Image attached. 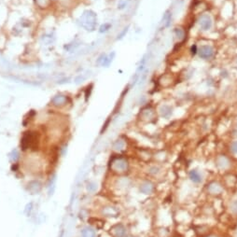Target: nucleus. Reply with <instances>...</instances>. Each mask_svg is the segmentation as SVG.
<instances>
[{
    "label": "nucleus",
    "mask_w": 237,
    "mask_h": 237,
    "mask_svg": "<svg viewBox=\"0 0 237 237\" xmlns=\"http://www.w3.org/2000/svg\"><path fill=\"white\" fill-rule=\"evenodd\" d=\"M103 216L107 218H115L119 216V209L117 207L113 206V205H106V206L103 207L102 209Z\"/></svg>",
    "instance_id": "11"
},
{
    "label": "nucleus",
    "mask_w": 237,
    "mask_h": 237,
    "mask_svg": "<svg viewBox=\"0 0 237 237\" xmlns=\"http://www.w3.org/2000/svg\"><path fill=\"white\" fill-rule=\"evenodd\" d=\"M174 34H175V37L178 39V41L184 42L186 40V30L178 26V27H176L174 29Z\"/></svg>",
    "instance_id": "14"
},
{
    "label": "nucleus",
    "mask_w": 237,
    "mask_h": 237,
    "mask_svg": "<svg viewBox=\"0 0 237 237\" xmlns=\"http://www.w3.org/2000/svg\"><path fill=\"white\" fill-rule=\"evenodd\" d=\"M111 27H112V25H111V24H108V23H105L104 24H102L100 26V28H99V32L100 33H106L107 32L109 29H111Z\"/></svg>",
    "instance_id": "22"
},
{
    "label": "nucleus",
    "mask_w": 237,
    "mask_h": 237,
    "mask_svg": "<svg viewBox=\"0 0 237 237\" xmlns=\"http://www.w3.org/2000/svg\"><path fill=\"white\" fill-rule=\"evenodd\" d=\"M230 210L232 214L237 215V200L232 201L230 204Z\"/></svg>",
    "instance_id": "25"
},
{
    "label": "nucleus",
    "mask_w": 237,
    "mask_h": 237,
    "mask_svg": "<svg viewBox=\"0 0 237 237\" xmlns=\"http://www.w3.org/2000/svg\"><path fill=\"white\" fill-rule=\"evenodd\" d=\"M106 53H102V54L98 57V59H97V61H96V64L98 65H103V63H104V61H105V59H106Z\"/></svg>",
    "instance_id": "30"
},
{
    "label": "nucleus",
    "mask_w": 237,
    "mask_h": 237,
    "mask_svg": "<svg viewBox=\"0 0 237 237\" xmlns=\"http://www.w3.org/2000/svg\"><path fill=\"white\" fill-rule=\"evenodd\" d=\"M161 173H162V168H161L158 164L149 165V168H147V174H149V176L156 177V176H159Z\"/></svg>",
    "instance_id": "16"
},
{
    "label": "nucleus",
    "mask_w": 237,
    "mask_h": 237,
    "mask_svg": "<svg viewBox=\"0 0 237 237\" xmlns=\"http://www.w3.org/2000/svg\"><path fill=\"white\" fill-rule=\"evenodd\" d=\"M127 5H128V1H126V0H122V1L119 2L118 8H119V10H123V8H125L127 7Z\"/></svg>",
    "instance_id": "31"
},
{
    "label": "nucleus",
    "mask_w": 237,
    "mask_h": 237,
    "mask_svg": "<svg viewBox=\"0 0 237 237\" xmlns=\"http://www.w3.org/2000/svg\"><path fill=\"white\" fill-rule=\"evenodd\" d=\"M189 179L193 183V184L199 185L204 180L203 174L197 169H191L189 172Z\"/></svg>",
    "instance_id": "10"
},
{
    "label": "nucleus",
    "mask_w": 237,
    "mask_h": 237,
    "mask_svg": "<svg viewBox=\"0 0 237 237\" xmlns=\"http://www.w3.org/2000/svg\"><path fill=\"white\" fill-rule=\"evenodd\" d=\"M115 55H116V53H115L114 51H112L111 53H109L108 55H106V59H105L104 63H103L102 66H105V67H108V66L110 65L111 63L113 62L114 58H115Z\"/></svg>",
    "instance_id": "20"
},
{
    "label": "nucleus",
    "mask_w": 237,
    "mask_h": 237,
    "mask_svg": "<svg viewBox=\"0 0 237 237\" xmlns=\"http://www.w3.org/2000/svg\"><path fill=\"white\" fill-rule=\"evenodd\" d=\"M138 189L142 194L150 195L155 191V184L151 180H144L139 184Z\"/></svg>",
    "instance_id": "6"
},
{
    "label": "nucleus",
    "mask_w": 237,
    "mask_h": 237,
    "mask_svg": "<svg viewBox=\"0 0 237 237\" xmlns=\"http://www.w3.org/2000/svg\"><path fill=\"white\" fill-rule=\"evenodd\" d=\"M111 231H112L114 237H128L127 228L122 223H118V224L114 225L111 229Z\"/></svg>",
    "instance_id": "9"
},
{
    "label": "nucleus",
    "mask_w": 237,
    "mask_h": 237,
    "mask_svg": "<svg viewBox=\"0 0 237 237\" xmlns=\"http://www.w3.org/2000/svg\"><path fill=\"white\" fill-rule=\"evenodd\" d=\"M92 84H90L89 86L86 88V90H85V100L88 101V99L90 98V95L92 93Z\"/></svg>",
    "instance_id": "26"
},
{
    "label": "nucleus",
    "mask_w": 237,
    "mask_h": 237,
    "mask_svg": "<svg viewBox=\"0 0 237 237\" xmlns=\"http://www.w3.org/2000/svg\"><path fill=\"white\" fill-rule=\"evenodd\" d=\"M79 24L87 31H95L97 25V16L96 13L92 10H86L83 12L81 17L79 18Z\"/></svg>",
    "instance_id": "1"
},
{
    "label": "nucleus",
    "mask_w": 237,
    "mask_h": 237,
    "mask_svg": "<svg viewBox=\"0 0 237 237\" xmlns=\"http://www.w3.org/2000/svg\"><path fill=\"white\" fill-rule=\"evenodd\" d=\"M87 189H88L89 191H91V192L95 191L97 190V184L95 182H89L88 185H87Z\"/></svg>",
    "instance_id": "27"
},
{
    "label": "nucleus",
    "mask_w": 237,
    "mask_h": 237,
    "mask_svg": "<svg viewBox=\"0 0 237 237\" xmlns=\"http://www.w3.org/2000/svg\"><path fill=\"white\" fill-rule=\"evenodd\" d=\"M125 147V142L122 139H118L114 142L113 144V149L116 151H122Z\"/></svg>",
    "instance_id": "19"
},
{
    "label": "nucleus",
    "mask_w": 237,
    "mask_h": 237,
    "mask_svg": "<svg viewBox=\"0 0 237 237\" xmlns=\"http://www.w3.org/2000/svg\"><path fill=\"white\" fill-rule=\"evenodd\" d=\"M41 40L44 42L45 45H49V44L52 43L53 38H52V35H44L41 38Z\"/></svg>",
    "instance_id": "21"
},
{
    "label": "nucleus",
    "mask_w": 237,
    "mask_h": 237,
    "mask_svg": "<svg viewBox=\"0 0 237 237\" xmlns=\"http://www.w3.org/2000/svg\"><path fill=\"white\" fill-rule=\"evenodd\" d=\"M88 78V75H84V74H81V75H79L77 78L75 79V82L79 84L80 82H83L85 79Z\"/></svg>",
    "instance_id": "28"
},
{
    "label": "nucleus",
    "mask_w": 237,
    "mask_h": 237,
    "mask_svg": "<svg viewBox=\"0 0 237 237\" xmlns=\"http://www.w3.org/2000/svg\"><path fill=\"white\" fill-rule=\"evenodd\" d=\"M230 151L234 155H237V140H234L230 145Z\"/></svg>",
    "instance_id": "23"
},
{
    "label": "nucleus",
    "mask_w": 237,
    "mask_h": 237,
    "mask_svg": "<svg viewBox=\"0 0 237 237\" xmlns=\"http://www.w3.org/2000/svg\"><path fill=\"white\" fill-rule=\"evenodd\" d=\"M111 169L113 172L123 174L129 170V162L122 156L113 158V160L111 161Z\"/></svg>",
    "instance_id": "3"
},
{
    "label": "nucleus",
    "mask_w": 237,
    "mask_h": 237,
    "mask_svg": "<svg viewBox=\"0 0 237 237\" xmlns=\"http://www.w3.org/2000/svg\"><path fill=\"white\" fill-rule=\"evenodd\" d=\"M207 192L211 195H220L223 192V187L220 183H218L217 181H212L210 182L207 185Z\"/></svg>",
    "instance_id": "8"
},
{
    "label": "nucleus",
    "mask_w": 237,
    "mask_h": 237,
    "mask_svg": "<svg viewBox=\"0 0 237 237\" xmlns=\"http://www.w3.org/2000/svg\"><path fill=\"white\" fill-rule=\"evenodd\" d=\"M68 102H70V99L67 95H62V93H58V95H54L51 100V103L52 106H54L56 107H63L68 104Z\"/></svg>",
    "instance_id": "7"
},
{
    "label": "nucleus",
    "mask_w": 237,
    "mask_h": 237,
    "mask_svg": "<svg viewBox=\"0 0 237 237\" xmlns=\"http://www.w3.org/2000/svg\"><path fill=\"white\" fill-rule=\"evenodd\" d=\"M128 31H129V26H126V27H124L122 29V31L120 32V34H118L117 35V40H120V39H122L125 35H126V34L128 33Z\"/></svg>",
    "instance_id": "24"
},
{
    "label": "nucleus",
    "mask_w": 237,
    "mask_h": 237,
    "mask_svg": "<svg viewBox=\"0 0 237 237\" xmlns=\"http://www.w3.org/2000/svg\"><path fill=\"white\" fill-rule=\"evenodd\" d=\"M80 236L81 237H97L96 231L92 226H86L80 231Z\"/></svg>",
    "instance_id": "13"
},
{
    "label": "nucleus",
    "mask_w": 237,
    "mask_h": 237,
    "mask_svg": "<svg viewBox=\"0 0 237 237\" xmlns=\"http://www.w3.org/2000/svg\"><path fill=\"white\" fill-rule=\"evenodd\" d=\"M35 3L39 8H48L51 5V0H35Z\"/></svg>",
    "instance_id": "17"
},
{
    "label": "nucleus",
    "mask_w": 237,
    "mask_h": 237,
    "mask_svg": "<svg viewBox=\"0 0 237 237\" xmlns=\"http://www.w3.org/2000/svg\"><path fill=\"white\" fill-rule=\"evenodd\" d=\"M160 115L162 116L163 119H170L171 116L173 115V107L169 105H163L161 106V108L159 110Z\"/></svg>",
    "instance_id": "12"
},
{
    "label": "nucleus",
    "mask_w": 237,
    "mask_h": 237,
    "mask_svg": "<svg viewBox=\"0 0 237 237\" xmlns=\"http://www.w3.org/2000/svg\"><path fill=\"white\" fill-rule=\"evenodd\" d=\"M198 46L196 45V44H192V45L190 46V51L191 53V55H196L198 53Z\"/></svg>",
    "instance_id": "29"
},
{
    "label": "nucleus",
    "mask_w": 237,
    "mask_h": 237,
    "mask_svg": "<svg viewBox=\"0 0 237 237\" xmlns=\"http://www.w3.org/2000/svg\"><path fill=\"white\" fill-rule=\"evenodd\" d=\"M199 57L203 60H210L215 55V49L211 45H202L198 48Z\"/></svg>",
    "instance_id": "4"
},
{
    "label": "nucleus",
    "mask_w": 237,
    "mask_h": 237,
    "mask_svg": "<svg viewBox=\"0 0 237 237\" xmlns=\"http://www.w3.org/2000/svg\"><path fill=\"white\" fill-rule=\"evenodd\" d=\"M68 80H69V79H63V80H60V81H58V83H59V84H63V83L68 82Z\"/></svg>",
    "instance_id": "32"
},
{
    "label": "nucleus",
    "mask_w": 237,
    "mask_h": 237,
    "mask_svg": "<svg viewBox=\"0 0 237 237\" xmlns=\"http://www.w3.org/2000/svg\"><path fill=\"white\" fill-rule=\"evenodd\" d=\"M207 237H217V236H215V235H209V236H207Z\"/></svg>",
    "instance_id": "33"
},
{
    "label": "nucleus",
    "mask_w": 237,
    "mask_h": 237,
    "mask_svg": "<svg viewBox=\"0 0 237 237\" xmlns=\"http://www.w3.org/2000/svg\"><path fill=\"white\" fill-rule=\"evenodd\" d=\"M198 24L201 30L209 31L213 26V20L208 14H202L198 20Z\"/></svg>",
    "instance_id": "5"
},
{
    "label": "nucleus",
    "mask_w": 237,
    "mask_h": 237,
    "mask_svg": "<svg viewBox=\"0 0 237 237\" xmlns=\"http://www.w3.org/2000/svg\"><path fill=\"white\" fill-rule=\"evenodd\" d=\"M38 133L28 131L24 133L21 139V147L23 150H27L34 149L38 146Z\"/></svg>",
    "instance_id": "2"
},
{
    "label": "nucleus",
    "mask_w": 237,
    "mask_h": 237,
    "mask_svg": "<svg viewBox=\"0 0 237 237\" xmlns=\"http://www.w3.org/2000/svg\"><path fill=\"white\" fill-rule=\"evenodd\" d=\"M230 160L228 159L225 155L223 156H220L218 159H217V165L221 169H226L230 166Z\"/></svg>",
    "instance_id": "15"
},
{
    "label": "nucleus",
    "mask_w": 237,
    "mask_h": 237,
    "mask_svg": "<svg viewBox=\"0 0 237 237\" xmlns=\"http://www.w3.org/2000/svg\"><path fill=\"white\" fill-rule=\"evenodd\" d=\"M171 21H172V13L169 10H167L164 13V15L163 17V23L164 24V27H169L170 24H171Z\"/></svg>",
    "instance_id": "18"
}]
</instances>
